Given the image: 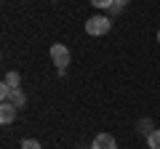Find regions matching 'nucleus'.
<instances>
[{
  "label": "nucleus",
  "instance_id": "1",
  "mask_svg": "<svg viewBox=\"0 0 160 149\" xmlns=\"http://www.w3.org/2000/svg\"><path fill=\"white\" fill-rule=\"evenodd\" d=\"M109 29H112V19L109 16H91L86 22V32L93 35V37H102V35H107Z\"/></svg>",
  "mask_w": 160,
  "mask_h": 149
},
{
  "label": "nucleus",
  "instance_id": "2",
  "mask_svg": "<svg viewBox=\"0 0 160 149\" xmlns=\"http://www.w3.org/2000/svg\"><path fill=\"white\" fill-rule=\"evenodd\" d=\"M51 59H53V64H56V69H67L72 53H69V48L64 46V43H53L51 46Z\"/></svg>",
  "mask_w": 160,
  "mask_h": 149
},
{
  "label": "nucleus",
  "instance_id": "3",
  "mask_svg": "<svg viewBox=\"0 0 160 149\" xmlns=\"http://www.w3.org/2000/svg\"><path fill=\"white\" fill-rule=\"evenodd\" d=\"M91 149H118V141H115V136H109V133H99V136L93 138Z\"/></svg>",
  "mask_w": 160,
  "mask_h": 149
},
{
  "label": "nucleus",
  "instance_id": "4",
  "mask_svg": "<svg viewBox=\"0 0 160 149\" xmlns=\"http://www.w3.org/2000/svg\"><path fill=\"white\" fill-rule=\"evenodd\" d=\"M13 120H16V107H13L11 101H3L0 104V123H3V125H11Z\"/></svg>",
  "mask_w": 160,
  "mask_h": 149
},
{
  "label": "nucleus",
  "instance_id": "5",
  "mask_svg": "<svg viewBox=\"0 0 160 149\" xmlns=\"http://www.w3.org/2000/svg\"><path fill=\"white\" fill-rule=\"evenodd\" d=\"M8 101H11L13 104V107H24V104H27V96H24V91H22V88H13V93H11V99H8Z\"/></svg>",
  "mask_w": 160,
  "mask_h": 149
},
{
  "label": "nucleus",
  "instance_id": "6",
  "mask_svg": "<svg viewBox=\"0 0 160 149\" xmlns=\"http://www.w3.org/2000/svg\"><path fill=\"white\" fill-rule=\"evenodd\" d=\"M3 83H6L8 88H19V85H22V77H19V72H6Z\"/></svg>",
  "mask_w": 160,
  "mask_h": 149
},
{
  "label": "nucleus",
  "instance_id": "7",
  "mask_svg": "<svg viewBox=\"0 0 160 149\" xmlns=\"http://www.w3.org/2000/svg\"><path fill=\"white\" fill-rule=\"evenodd\" d=\"M147 147L149 149H160V131H152L147 136Z\"/></svg>",
  "mask_w": 160,
  "mask_h": 149
},
{
  "label": "nucleus",
  "instance_id": "8",
  "mask_svg": "<svg viewBox=\"0 0 160 149\" xmlns=\"http://www.w3.org/2000/svg\"><path fill=\"white\" fill-rule=\"evenodd\" d=\"M22 149H43V147H40V141H35V138H24Z\"/></svg>",
  "mask_w": 160,
  "mask_h": 149
},
{
  "label": "nucleus",
  "instance_id": "9",
  "mask_svg": "<svg viewBox=\"0 0 160 149\" xmlns=\"http://www.w3.org/2000/svg\"><path fill=\"white\" fill-rule=\"evenodd\" d=\"M91 6L93 8H112L115 0H91Z\"/></svg>",
  "mask_w": 160,
  "mask_h": 149
},
{
  "label": "nucleus",
  "instance_id": "10",
  "mask_svg": "<svg viewBox=\"0 0 160 149\" xmlns=\"http://www.w3.org/2000/svg\"><path fill=\"white\" fill-rule=\"evenodd\" d=\"M11 93H13V88H8L6 83L0 85V99H3V101H8V99H11Z\"/></svg>",
  "mask_w": 160,
  "mask_h": 149
},
{
  "label": "nucleus",
  "instance_id": "11",
  "mask_svg": "<svg viewBox=\"0 0 160 149\" xmlns=\"http://www.w3.org/2000/svg\"><path fill=\"white\" fill-rule=\"evenodd\" d=\"M123 6H128V0H115V6L109 8V11H112V13H118V11H120Z\"/></svg>",
  "mask_w": 160,
  "mask_h": 149
},
{
  "label": "nucleus",
  "instance_id": "12",
  "mask_svg": "<svg viewBox=\"0 0 160 149\" xmlns=\"http://www.w3.org/2000/svg\"><path fill=\"white\" fill-rule=\"evenodd\" d=\"M139 128H142V131H147V136L152 133V131H149V120H142V123H139Z\"/></svg>",
  "mask_w": 160,
  "mask_h": 149
},
{
  "label": "nucleus",
  "instance_id": "13",
  "mask_svg": "<svg viewBox=\"0 0 160 149\" xmlns=\"http://www.w3.org/2000/svg\"><path fill=\"white\" fill-rule=\"evenodd\" d=\"M158 43H160V32H158Z\"/></svg>",
  "mask_w": 160,
  "mask_h": 149
}]
</instances>
